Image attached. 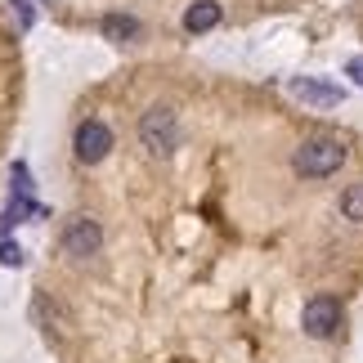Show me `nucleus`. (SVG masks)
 Listing matches in <instances>:
<instances>
[{
	"mask_svg": "<svg viewBox=\"0 0 363 363\" xmlns=\"http://www.w3.org/2000/svg\"><path fill=\"white\" fill-rule=\"evenodd\" d=\"M345 162H350V148H345V139H337V135H314L291 152V171L301 179H328V175H337Z\"/></svg>",
	"mask_w": 363,
	"mask_h": 363,
	"instance_id": "nucleus-1",
	"label": "nucleus"
},
{
	"mask_svg": "<svg viewBox=\"0 0 363 363\" xmlns=\"http://www.w3.org/2000/svg\"><path fill=\"white\" fill-rule=\"evenodd\" d=\"M139 144H144L152 157H171L179 148V113L171 104H152L144 117H139Z\"/></svg>",
	"mask_w": 363,
	"mask_h": 363,
	"instance_id": "nucleus-2",
	"label": "nucleus"
},
{
	"mask_svg": "<svg viewBox=\"0 0 363 363\" xmlns=\"http://www.w3.org/2000/svg\"><path fill=\"white\" fill-rule=\"evenodd\" d=\"M345 323V310H341V296H332V291H314L310 301H305L301 310V332L314 341H332Z\"/></svg>",
	"mask_w": 363,
	"mask_h": 363,
	"instance_id": "nucleus-3",
	"label": "nucleus"
},
{
	"mask_svg": "<svg viewBox=\"0 0 363 363\" xmlns=\"http://www.w3.org/2000/svg\"><path fill=\"white\" fill-rule=\"evenodd\" d=\"M59 247H63V256H72V260L99 256V247H104V225H99L94 216H86V211L67 216L63 229H59Z\"/></svg>",
	"mask_w": 363,
	"mask_h": 363,
	"instance_id": "nucleus-4",
	"label": "nucleus"
},
{
	"mask_svg": "<svg viewBox=\"0 0 363 363\" xmlns=\"http://www.w3.org/2000/svg\"><path fill=\"white\" fill-rule=\"evenodd\" d=\"M72 148H77V162L99 166L108 152H113V125L99 121V117L81 121V125H77V135H72Z\"/></svg>",
	"mask_w": 363,
	"mask_h": 363,
	"instance_id": "nucleus-5",
	"label": "nucleus"
},
{
	"mask_svg": "<svg viewBox=\"0 0 363 363\" xmlns=\"http://www.w3.org/2000/svg\"><path fill=\"white\" fill-rule=\"evenodd\" d=\"M287 90L296 94L301 104H310V108H337V104H345V90L332 86V81H318V77H291Z\"/></svg>",
	"mask_w": 363,
	"mask_h": 363,
	"instance_id": "nucleus-6",
	"label": "nucleus"
},
{
	"mask_svg": "<svg viewBox=\"0 0 363 363\" xmlns=\"http://www.w3.org/2000/svg\"><path fill=\"white\" fill-rule=\"evenodd\" d=\"M139 32H144V23H139L135 13L113 9V13H104V18H99V36L113 40V45H130V40H139Z\"/></svg>",
	"mask_w": 363,
	"mask_h": 363,
	"instance_id": "nucleus-7",
	"label": "nucleus"
},
{
	"mask_svg": "<svg viewBox=\"0 0 363 363\" xmlns=\"http://www.w3.org/2000/svg\"><path fill=\"white\" fill-rule=\"evenodd\" d=\"M220 18H225V9H220V0H193L184 9V32L189 36H202V32H216Z\"/></svg>",
	"mask_w": 363,
	"mask_h": 363,
	"instance_id": "nucleus-8",
	"label": "nucleus"
},
{
	"mask_svg": "<svg viewBox=\"0 0 363 363\" xmlns=\"http://www.w3.org/2000/svg\"><path fill=\"white\" fill-rule=\"evenodd\" d=\"M341 216L345 220H354V225H363V179H359V184H345L341 189Z\"/></svg>",
	"mask_w": 363,
	"mask_h": 363,
	"instance_id": "nucleus-9",
	"label": "nucleus"
},
{
	"mask_svg": "<svg viewBox=\"0 0 363 363\" xmlns=\"http://www.w3.org/2000/svg\"><path fill=\"white\" fill-rule=\"evenodd\" d=\"M27 256H23V247H13V242H0V264H5V269H18Z\"/></svg>",
	"mask_w": 363,
	"mask_h": 363,
	"instance_id": "nucleus-10",
	"label": "nucleus"
},
{
	"mask_svg": "<svg viewBox=\"0 0 363 363\" xmlns=\"http://www.w3.org/2000/svg\"><path fill=\"white\" fill-rule=\"evenodd\" d=\"M13 13H18V27H32L36 23V9H32V0H9Z\"/></svg>",
	"mask_w": 363,
	"mask_h": 363,
	"instance_id": "nucleus-11",
	"label": "nucleus"
},
{
	"mask_svg": "<svg viewBox=\"0 0 363 363\" xmlns=\"http://www.w3.org/2000/svg\"><path fill=\"white\" fill-rule=\"evenodd\" d=\"M345 77H350L354 86H363V54H354V59H345Z\"/></svg>",
	"mask_w": 363,
	"mask_h": 363,
	"instance_id": "nucleus-12",
	"label": "nucleus"
},
{
	"mask_svg": "<svg viewBox=\"0 0 363 363\" xmlns=\"http://www.w3.org/2000/svg\"><path fill=\"white\" fill-rule=\"evenodd\" d=\"M45 5H59V0H45Z\"/></svg>",
	"mask_w": 363,
	"mask_h": 363,
	"instance_id": "nucleus-13",
	"label": "nucleus"
}]
</instances>
